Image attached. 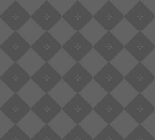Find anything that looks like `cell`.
<instances>
[{
    "label": "cell",
    "mask_w": 155,
    "mask_h": 140,
    "mask_svg": "<svg viewBox=\"0 0 155 140\" xmlns=\"http://www.w3.org/2000/svg\"><path fill=\"white\" fill-rule=\"evenodd\" d=\"M138 123L130 116L125 111H123L111 124L110 126L120 135L123 138H126L137 126Z\"/></svg>",
    "instance_id": "29"
},
{
    "label": "cell",
    "mask_w": 155,
    "mask_h": 140,
    "mask_svg": "<svg viewBox=\"0 0 155 140\" xmlns=\"http://www.w3.org/2000/svg\"><path fill=\"white\" fill-rule=\"evenodd\" d=\"M30 18L31 17L18 4L17 0L0 16V19L14 32H18Z\"/></svg>",
    "instance_id": "13"
},
{
    "label": "cell",
    "mask_w": 155,
    "mask_h": 140,
    "mask_svg": "<svg viewBox=\"0 0 155 140\" xmlns=\"http://www.w3.org/2000/svg\"><path fill=\"white\" fill-rule=\"evenodd\" d=\"M31 49L45 63H48L59 50L62 49V46L48 32H45L31 46Z\"/></svg>",
    "instance_id": "9"
},
{
    "label": "cell",
    "mask_w": 155,
    "mask_h": 140,
    "mask_svg": "<svg viewBox=\"0 0 155 140\" xmlns=\"http://www.w3.org/2000/svg\"><path fill=\"white\" fill-rule=\"evenodd\" d=\"M48 95L58 105L63 107L74 97L76 93L63 80H60L55 86V88L48 93Z\"/></svg>",
    "instance_id": "31"
},
{
    "label": "cell",
    "mask_w": 155,
    "mask_h": 140,
    "mask_svg": "<svg viewBox=\"0 0 155 140\" xmlns=\"http://www.w3.org/2000/svg\"><path fill=\"white\" fill-rule=\"evenodd\" d=\"M30 48V45H28L18 32H14L0 46V49L14 63H17Z\"/></svg>",
    "instance_id": "17"
},
{
    "label": "cell",
    "mask_w": 155,
    "mask_h": 140,
    "mask_svg": "<svg viewBox=\"0 0 155 140\" xmlns=\"http://www.w3.org/2000/svg\"><path fill=\"white\" fill-rule=\"evenodd\" d=\"M124 49L128 51L138 63H141L155 49V46L142 32H138L136 36L124 46Z\"/></svg>",
    "instance_id": "15"
},
{
    "label": "cell",
    "mask_w": 155,
    "mask_h": 140,
    "mask_svg": "<svg viewBox=\"0 0 155 140\" xmlns=\"http://www.w3.org/2000/svg\"><path fill=\"white\" fill-rule=\"evenodd\" d=\"M79 125L92 139L107 126V124L93 110Z\"/></svg>",
    "instance_id": "21"
},
{
    "label": "cell",
    "mask_w": 155,
    "mask_h": 140,
    "mask_svg": "<svg viewBox=\"0 0 155 140\" xmlns=\"http://www.w3.org/2000/svg\"><path fill=\"white\" fill-rule=\"evenodd\" d=\"M31 140H62L48 125H45L42 129L31 138Z\"/></svg>",
    "instance_id": "44"
},
{
    "label": "cell",
    "mask_w": 155,
    "mask_h": 140,
    "mask_svg": "<svg viewBox=\"0 0 155 140\" xmlns=\"http://www.w3.org/2000/svg\"><path fill=\"white\" fill-rule=\"evenodd\" d=\"M62 49L70 56L76 63H80L81 59L93 49V46L80 32H76L62 46Z\"/></svg>",
    "instance_id": "2"
},
{
    "label": "cell",
    "mask_w": 155,
    "mask_h": 140,
    "mask_svg": "<svg viewBox=\"0 0 155 140\" xmlns=\"http://www.w3.org/2000/svg\"><path fill=\"white\" fill-rule=\"evenodd\" d=\"M93 49L108 63H110L115 56L124 49V46L111 34V32H107L93 46Z\"/></svg>",
    "instance_id": "11"
},
{
    "label": "cell",
    "mask_w": 155,
    "mask_h": 140,
    "mask_svg": "<svg viewBox=\"0 0 155 140\" xmlns=\"http://www.w3.org/2000/svg\"><path fill=\"white\" fill-rule=\"evenodd\" d=\"M0 80L14 94H17L30 80V77L24 71L23 68L18 63H14L0 77Z\"/></svg>",
    "instance_id": "12"
},
{
    "label": "cell",
    "mask_w": 155,
    "mask_h": 140,
    "mask_svg": "<svg viewBox=\"0 0 155 140\" xmlns=\"http://www.w3.org/2000/svg\"><path fill=\"white\" fill-rule=\"evenodd\" d=\"M141 126L155 138V111L141 124Z\"/></svg>",
    "instance_id": "50"
},
{
    "label": "cell",
    "mask_w": 155,
    "mask_h": 140,
    "mask_svg": "<svg viewBox=\"0 0 155 140\" xmlns=\"http://www.w3.org/2000/svg\"><path fill=\"white\" fill-rule=\"evenodd\" d=\"M123 18L124 16L112 5L110 0H108L100 11L93 16V19L107 32H110Z\"/></svg>",
    "instance_id": "19"
},
{
    "label": "cell",
    "mask_w": 155,
    "mask_h": 140,
    "mask_svg": "<svg viewBox=\"0 0 155 140\" xmlns=\"http://www.w3.org/2000/svg\"><path fill=\"white\" fill-rule=\"evenodd\" d=\"M93 111L107 125H110L124 111V107L110 94H107L106 97L93 107Z\"/></svg>",
    "instance_id": "6"
},
{
    "label": "cell",
    "mask_w": 155,
    "mask_h": 140,
    "mask_svg": "<svg viewBox=\"0 0 155 140\" xmlns=\"http://www.w3.org/2000/svg\"><path fill=\"white\" fill-rule=\"evenodd\" d=\"M93 140H124V138L119 135L110 125H107V126L95 138H93Z\"/></svg>",
    "instance_id": "40"
},
{
    "label": "cell",
    "mask_w": 155,
    "mask_h": 140,
    "mask_svg": "<svg viewBox=\"0 0 155 140\" xmlns=\"http://www.w3.org/2000/svg\"><path fill=\"white\" fill-rule=\"evenodd\" d=\"M80 33L92 45L94 46L106 33L107 31L93 18L80 31Z\"/></svg>",
    "instance_id": "36"
},
{
    "label": "cell",
    "mask_w": 155,
    "mask_h": 140,
    "mask_svg": "<svg viewBox=\"0 0 155 140\" xmlns=\"http://www.w3.org/2000/svg\"><path fill=\"white\" fill-rule=\"evenodd\" d=\"M14 33L1 19H0V46Z\"/></svg>",
    "instance_id": "53"
},
{
    "label": "cell",
    "mask_w": 155,
    "mask_h": 140,
    "mask_svg": "<svg viewBox=\"0 0 155 140\" xmlns=\"http://www.w3.org/2000/svg\"><path fill=\"white\" fill-rule=\"evenodd\" d=\"M154 18L155 16L144 6L141 0H139L133 8L124 16V19H126L138 32H141Z\"/></svg>",
    "instance_id": "20"
},
{
    "label": "cell",
    "mask_w": 155,
    "mask_h": 140,
    "mask_svg": "<svg viewBox=\"0 0 155 140\" xmlns=\"http://www.w3.org/2000/svg\"><path fill=\"white\" fill-rule=\"evenodd\" d=\"M18 4L31 17L45 2V0H17Z\"/></svg>",
    "instance_id": "43"
},
{
    "label": "cell",
    "mask_w": 155,
    "mask_h": 140,
    "mask_svg": "<svg viewBox=\"0 0 155 140\" xmlns=\"http://www.w3.org/2000/svg\"><path fill=\"white\" fill-rule=\"evenodd\" d=\"M30 110L45 125H48L62 111V107L58 105L48 94H45Z\"/></svg>",
    "instance_id": "3"
},
{
    "label": "cell",
    "mask_w": 155,
    "mask_h": 140,
    "mask_svg": "<svg viewBox=\"0 0 155 140\" xmlns=\"http://www.w3.org/2000/svg\"><path fill=\"white\" fill-rule=\"evenodd\" d=\"M13 95L14 93L0 80V107H1Z\"/></svg>",
    "instance_id": "48"
},
{
    "label": "cell",
    "mask_w": 155,
    "mask_h": 140,
    "mask_svg": "<svg viewBox=\"0 0 155 140\" xmlns=\"http://www.w3.org/2000/svg\"><path fill=\"white\" fill-rule=\"evenodd\" d=\"M77 0H48L49 4L62 17L76 3Z\"/></svg>",
    "instance_id": "37"
},
{
    "label": "cell",
    "mask_w": 155,
    "mask_h": 140,
    "mask_svg": "<svg viewBox=\"0 0 155 140\" xmlns=\"http://www.w3.org/2000/svg\"><path fill=\"white\" fill-rule=\"evenodd\" d=\"M18 33L30 45V46L45 33V31L38 26L31 18L18 31Z\"/></svg>",
    "instance_id": "34"
},
{
    "label": "cell",
    "mask_w": 155,
    "mask_h": 140,
    "mask_svg": "<svg viewBox=\"0 0 155 140\" xmlns=\"http://www.w3.org/2000/svg\"><path fill=\"white\" fill-rule=\"evenodd\" d=\"M110 32L123 46L127 45L138 33V31L124 18Z\"/></svg>",
    "instance_id": "33"
},
{
    "label": "cell",
    "mask_w": 155,
    "mask_h": 140,
    "mask_svg": "<svg viewBox=\"0 0 155 140\" xmlns=\"http://www.w3.org/2000/svg\"><path fill=\"white\" fill-rule=\"evenodd\" d=\"M138 1L139 0H110L112 5L123 16H126L138 3Z\"/></svg>",
    "instance_id": "42"
},
{
    "label": "cell",
    "mask_w": 155,
    "mask_h": 140,
    "mask_svg": "<svg viewBox=\"0 0 155 140\" xmlns=\"http://www.w3.org/2000/svg\"><path fill=\"white\" fill-rule=\"evenodd\" d=\"M45 94H48L55 86L62 80L61 76L58 74L54 68L48 64L45 63L44 65H42L37 73L31 77L30 78Z\"/></svg>",
    "instance_id": "8"
},
{
    "label": "cell",
    "mask_w": 155,
    "mask_h": 140,
    "mask_svg": "<svg viewBox=\"0 0 155 140\" xmlns=\"http://www.w3.org/2000/svg\"><path fill=\"white\" fill-rule=\"evenodd\" d=\"M17 94L30 108L45 95V93L31 79Z\"/></svg>",
    "instance_id": "26"
},
{
    "label": "cell",
    "mask_w": 155,
    "mask_h": 140,
    "mask_svg": "<svg viewBox=\"0 0 155 140\" xmlns=\"http://www.w3.org/2000/svg\"><path fill=\"white\" fill-rule=\"evenodd\" d=\"M93 80L107 94H110L124 80V77L110 63H107L101 71L93 77Z\"/></svg>",
    "instance_id": "4"
},
{
    "label": "cell",
    "mask_w": 155,
    "mask_h": 140,
    "mask_svg": "<svg viewBox=\"0 0 155 140\" xmlns=\"http://www.w3.org/2000/svg\"><path fill=\"white\" fill-rule=\"evenodd\" d=\"M62 140H93L89 134H87L80 125H76V126L65 136Z\"/></svg>",
    "instance_id": "41"
},
{
    "label": "cell",
    "mask_w": 155,
    "mask_h": 140,
    "mask_svg": "<svg viewBox=\"0 0 155 140\" xmlns=\"http://www.w3.org/2000/svg\"><path fill=\"white\" fill-rule=\"evenodd\" d=\"M107 1L108 0H80L81 5L92 15V17L100 11Z\"/></svg>",
    "instance_id": "45"
},
{
    "label": "cell",
    "mask_w": 155,
    "mask_h": 140,
    "mask_svg": "<svg viewBox=\"0 0 155 140\" xmlns=\"http://www.w3.org/2000/svg\"><path fill=\"white\" fill-rule=\"evenodd\" d=\"M17 63L23 68L24 71L30 77V78L45 64V62L31 48Z\"/></svg>",
    "instance_id": "23"
},
{
    "label": "cell",
    "mask_w": 155,
    "mask_h": 140,
    "mask_svg": "<svg viewBox=\"0 0 155 140\" xmlns=\"http://www.w3.org/2000/svg\"><path fill=\"white\" fill-rule=\"evenodd\" d=\"M48 126L62 139L76 126V124L63 111H61L48 124Z\"/></svg>",
    "instance_id": "28"
},
{
    "label": "cell",
    "mask_w": 155,
    "mask_h": 140,
    "mask_svg": "<svg viewBox=\"0 0 155 140\" xmlns=\"http://www.w3.org/2000/svg\"><path fill=\"white\" fill-rule=\"evenodd\" d=\"M110 64L123 76H127L131 70L137 65V60L125 49L120 51Z\"/></svg>",
    "instance_id": "25"
},
{
    "label": "cell",
    "mask_w": 155,
    "mask_h": 140,
    "mask_svg": "<svg viewBox=\"0 0 155 140\" xmlns=\"http://www.w3.org/2000/svg\"><path fill=\"white\" fill-rule=\"evenodd\" d=\"M141 64L155 77V49L141 62Z\"/></svg>",
    "instance_id": "49"
},
{
    "label": "cell",
    "mask_w": 155,
    "mask_h": 140,
    "mask_svg": "<svg viewBox=\"0 0 155 140\" xmlns=\"http://www.w3.org/2000/svg\"><path fill=\"white\" fill-rule=\"evenodd\" d=\"M141 32L155 46V18Z\"/></svg>",
    "instance_id": "52"
},
{
    "label": "cell",
    "mask_w": 155,
    "mask_h": 140,
    "mask_svg": "<svg viewBox=\"0 0 155 140\" xmlns=\"http://www.w3.org/2000/svg\"><path fill=\"white\" fill-rule=\"evenodd\" d=\"M14 2V0H0V16H1Z\"/></svg>",
    "instance_id": "54"
},
{
    "label": "cell",
    "mask_w": 155,
    "mask_h": 140,
    "mask_svg": "<svg viewBox=\"0 0 155 140\" xmlns=\"http://www.w3.org/2000/svg\"><path fill=\"white\" fill-rule=\"evenodd\" d=\"M0 140H31L18 125H14L9 131L5 134Z\"/></svg>",
    "instance_id": "39"
},
{
    "label": "cell",
    "mask_w": 155,
    "mask_h": 140,
    "mask_svg": "<svg viewBox=\"0 0 155 140\" xmlns=\"http://www.w3.org/2000/svg\"><path fill=\"white\" fill-rule=\"evenodd\" d=\"M92 18V15L81 5L80 0H77L69 10L62 16V19L76 32H80Z\"/></svg>",
    "instance_id": "10"
},
{
    "label": "cell",
    "mask_w": 155,
    "mask_h": 140,
    "mask_svg": "<svg viewBox=\"0 0 155 140\" xmlns=\"http://www.w3.org/2000/svg\"><path fill=\"white\" fill-rule=\"evenodd\" d=\"M55 71L61 76V78L67 74L76 62L68 56L63 49L59 50L48 62Z\"/></svg>",
    "instance_id": "24"
},
{
    "label": "cell",
    "mask_w": 155,
    "mask_h": 140,
    "mask_svg": "<svg viewBox=\"0 0 155 140\" xmlns=\"http://www.w3.org/2000/svg\"><path fill=\"white\" fill-rule=\"evenodd\" d=\"M48 33L61 45L63 46L75 33L76 31L62 18L48 31Z\"/></svg>",
    "instance_id": "35"
},
{
    "label": "cell",
    "mask_w": 155,
    "mask_h": 140,
    "mask_svg": "<svg viewBox=\"0 0 155 140\" xmlns=\"http://www.w3.org/2000/svg\"><path fill=\"white\" fill-rule=\"evenodd\" d=\"M20 129L31 139L45 126V124L30 110L18 124Z\"/></svg>",
    "instance_id": "27"
},
{
    "label": "cell",
    "mask_w": 155,
    "mask_h": 140,
    "mask_svg": "<svg viewBox=\"0 0 155 140\" xmlns=\"http://www.w3.org/2000/svg\"><path fill=\"white\" fill-rule=\"evenodd\" d=\"M80 95L92 107V108L97 106L107 95V93L103 90V88L99 86L94 80H92L86 88L81 91Z\"/></svg>",
    "instance_id": "30"
},
{
    "label": "cell",
    "mask_w": 155,
    "mask_h": 140,
    "mask_svg": "<svg viewBox=\"0 0 155 140\" xmlns=\"http://www.w3.org/2000/svg\"><path fill=\"white\" fill-rule=\"evenodd\" d=\"M124 80L138 94H141L155 80V77L141 63H138L131 71L124 77Z\"/></svg>",
    "instance_id": "5"
},
{
    "label": "cell",
    "mask_w": 155,
    "mask_h": 140,
    "mask_svg": "<svg viewBox=\"0 0 155 140\" xmlns=\"http://www.w3.org/2000/svg\"><path fill=\"white\" fill-rule=\"evenodd\" d=\"M13 126L14 124L0 111V138L7 134Z\"/></svg>",
    "instance_id": "46"
},
{
    "label": "cell",
    "mask_w": 155,
    "mask_h": 140,
    "mask_svg": "<svg viewBox=\"0 0 155 140\" xmlns=\"http://www.w3.org/2000/svg\"><path fill=\"white\" fill-rule=\"evenodd\" d=\"M141 94L155 107V80Z\"/></svg>",
    "instance_id": "51"
},
{
    "label": "cell",
    "mask_w": 155,
    "mask_h": 140,
    "mask_svg": "<svg viewBox=\"0 0 155 140\" xmlns=\"http://www.w3.org/2000/svg\"><path fill=\"white\" fill-rule=\"evenodd\" d=\"M1 111L14 125H18L30 111V107L18 95L14 94L1 107Z\"/></svg>",
    "instance_id": "14"
},
{
    "label": "cell",
    "mask_w": 155,
    "mask_h": 140,
    "mask_svg": "<svg viewBox=\"0 0 155 140\" xmlns=\"http://www.w3.org/2000/svg\"><path fill=\"white\" fill-rule=\"evenodd\" d=\"M124 111L139 125H141L155 111V107L142 96V94H138L137 97L124 107Z\"/></svg>",
    "instance_id": "16"
},
{
    "label": "cell",
    "mask_w": 155,
    "mask_h": 140,
    "mask_svg": "<svg viewBox=\"0 0 155 140\" xmlns=\"http://www.w3.org/2000/svg\"><path fill=\"white\" fill-rule=\"evenodd\" d=\"M14 64V62L0 49V77Z\"/></svg>",
    "instance_id": "47"
},
{
    "label": "cell",
    "mask_w": 155,
    "mask_h": 140,
    "mask_svg": "<svg viewBox=\"0 0 155 140\" xmlns=\"http://www.w3.org/2000/svg\"><path fill=\"white\" fill-rule=\"evenodd\" d=\"M107 61L94 49L91 50L83 59L80 62V64L87 70V71L94 77L97 75L101 70L107 65Z\"/></svg>",
    "instance_id": "22"
},
{
    "label": "cell",
    "mask_w": 155,
    "mask_h": 140,
    "mask_svg": "<svg viewBox=\"0 0 155 140\" xmlns=\"http://www.w3.org/2000/svg\"><path fill=\"white\" fill-rule=\"evenodd\" d=\"M61 18L62 17L49 4L48 0H46L44 4L31 16V19L45 32H48Z\"/></svg>",
    "instance_id": "18"
},
{
    "label": "cell",
    "mask_w": 155,
    "mask_h": 140,
    "mask_svg": "<svg viewBox=\"0 0 155 140\" xmlns=\"http://www.w3.org/2000/svg\"><path fill=\"white\" fill-rule=\"evenodd\" d=\"M144 6L155 16V0H141Z\"/></svg>",
    "instance_id": "55"
},
{
    "label": "cell",
    "mask_w": 155,
    "mask_h": 140,
    "mask_svg": "<svg viewBox=\"0 0 155 140\" xmlns=\"http://www.w3.org/2000/svg\"><path fill=\"white\" fill-rule=\"evenodd\" d=\"M92 110V107L89 105L80 94H76L74 97L62 107V111L76 125H79Z\"/></svg>",
    "instance_id": "7"
},
{
    "label": "cell",
    "mask_w": 155,
    "mask_h": 140,
    "mask_svg": "<svg viewBox=\"0 0 155 140\" xmlns=\"http://www.w3.org/2000/svg\"><path fill=\"white\" fill-rule=\"evenodd\" d=\"M110 95L123 107H127L138 95L134 88L123 80L111 93Z\"/></svg>",
    "instance_id": "32"
},
{
    "label": "cell",
    "mask_w": 155,
    "mask_h": 140,
    "mask_svg": "<svg viewBox=\"0 0 155 140\" xmlns=\"http://www.w3.org/2000/svg\"><path fill=\"white\" fill-rule=\"evenodd\" d=\"M124 140H155V138L141 125H138Z\"/></svg>",
    "instance_id": "38"
},
{
    "label": "cell",
    "mask_w": 155,
    "mask_h": 140,
    "mask_svg": "<svg viewBox=\"0 0 155 140\" xmlns=\"http://www.w3.org/2000/svg\"><path fill=\"white\" fill-rule=\"evenodd\" d=\"M62 80L76 94H80L93 80V77L80 63H76L69 71L62 77Z\"/></svg>",
    "instance_id": "1"
}]
</instances>
